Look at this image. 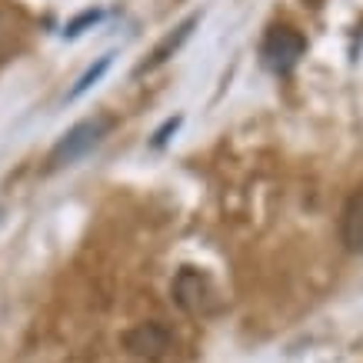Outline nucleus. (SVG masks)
Returning a JSON list of instances; mask_svg holds the SVG:
<instances>
[{"instance_id":"obj_1","label":"nucleus","mask_w":363,"mask_h":363,"mask_svg":"<svg viewBox=\"0 0 363 363\" xmlns=\"http://www.w3.org/2000/svg\"><path fill=\"white\" fill-rule=\"evenodd\" d=\"M113 127L111 117H87V121H80L77 127H70V130L57 140V147L50 150V170H57V167H70V164H77L80 157H87L94 147H97L104 137H107V130Z\"/></svg>"},{"instance_id":"obj_2","label":"nucleus","mask_w":363,"mask_h":363,"mask_svg":"<svg viewBox=\"0 0 363 363\" xmlns=\"http://www.w3.org/2000/svg\"><path fill=\"white\" fill-rule=\"evenodd\" d=\"M174 300L177 307L190 313V317H210L217 310V286L203 270L197 267H184L180 274L174 277Z\"/></svg>"},{"instance_id":"obj_3","label":"nucleus","mask_w":363,"mask_h":363,"mask_svg":"<svg viewBox=\"0 0 363 363\" xmlns=\"http://www.w3.org/2000/svg\"><path fill=\"white\" fill-rule=\"evenodd\" d=\"M303 47L307 44H303V37L294 27H274L264 40V60H267V67H274L277 74H286L300 60Z\"/></svg>"},{"instance_id":"obj_4","label":"nucleus","mask_w":363,"mask_h":363,"mask_svg":"<svg viewBox=\"0 0 363 363\" xmlns=\"http://www.w3.org/2000/svg\"><path fill=\"white\" fill-rule=\"evenodd\" d=\"M123 343H127V350L133 357H143V360H167L170 350H174V337L160 323H140V327H133L123 337Z\"/></svg>"},{"instance_id":"obj_5","label":"nucleus","mask_w":363,"mask_h":363,"mask_svg":"<svg viewBox=\"0 0 363 363\" xmlns=\"http://www.w3.org/2000/svg\"><path fill=\"white\" fill-rule=\"evenodd\" d=\"M340 240L350 253H363V190H353L350 200L343 203Z\"/></svg>"},{"instance_id":"obj_6","label":"nucleus","mask_w":363,"mask_h":363,"mask_svg":"<svg viewBox=\"0 0 363 363\" xmlns=\"http://www.w3.org/2000/svg\"><path fill=\"white\" fill-rule=\"evenodd\" d=\"M197 13H194V17H187V21L180 23V27H177L174 33H170V37H164V40H160V44H157V50L154 54H150V60H147V64H140L137 67V74H147V70H154V67H160L164 64V60H170V57L177 54V50H180V47H184V40H187L190 33H194V27H197Z\"/></svg>"},{"instance_id":"obj_7","label":"nucleus","mask_w":363,"mask_h":363,"mask_svg":"<svg viewBox=\"0 0 363 363\" xmlns=\"http://www.w3.org/2000/svg\"><path fill=\"white\" fill-rule=\"evenodd\" d=\"M111 60H113V54H104V57H100L97 64L90 67L87 74H84V77H80L77 84H74V90H70V94H67V100H77L80 94H87V90L94 87V84H97V80L104 77V74H107V67H111Z\"/></svg>"},{"instance_id":"obj_8","label":"nucleus","mask_w":363,"mask_h":363,"mask_svg":"<svg viewBox=\"0 0 363 363\" xmlns=\"http://www.w3.org/2000/svg\"><path fill=\"white\" fill-rule=\"evenodd\" d=\"M23 33V23L17 21V17H11V13H0V60H4V54L11 50L13 37H21Z\"/></svg>"},{"instance_id":"obj_9","label":"nucleus","mask_w":363,"mask_h":363,"mask_svg":"<svg viewBox=\"0 0 363 363\" xmlns=\"http://www.w3.org/2000/svg\"><path fill=\"white\" fill-rule=\"evenodd\" d=\"M100 17H104V13H100V11H84V13H80V17H74V21L67 23L64 37H77V33H84V30H87V27H94V23H97Z\"/></svg>"},{"instance_id":"obj_10","label":"nucleus","mask_w":363,"mask_h":363,"mask_svg":"<svg viewBox=\"0 0 363 363\" xmlns=\"http://www.w3.org/2000/svg\"><path fill=\"white\" fill-rule=\"evenodd\" d=\"M177 127H180V117H170V121L154 133V147H164V143L170 140V133H177Z\"/></svg>"}]
</instances>
